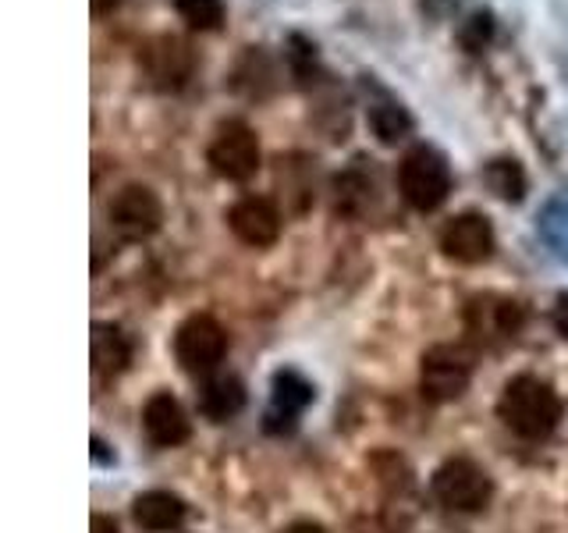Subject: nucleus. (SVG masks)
I'll return each instance as SVG.
<instances>
[{
    "mask_svg": "<svg viewBox=\"0 0 568 533\" xmlns=\"http://www.w3.org/2000/svg\"><path fill=\"white\" fill-rule=\"evenodd\" d=\"M142 431H146V438L160 444V449H178V444L189 441L192 426H189L182 402L168 395V391H156L146 402V409H142Z\"/></svg>",
    "mask_w": 568,
    "mask_h": 533,
    "instance_id": "obj_14",
    "label": "nucleus"
},
{
    "mask_svg": "<svg viewBox=\"0 0 568 533\" xmlns=\"http://www.w3.org/2000/svg\"><path fill=\"white\" fill-rule=\"evenodd\" d=\"M473 381V360L458 345H434L423 352L419 363V388L430 402H455Z\"/></svg>",
    "mask_w": 568,
    "mask_h": 533,
    "instance_id": "obj_6",
    "label": "nucleus"
},
{
    "mask_svg": "<svg viewBox=\"0 0 568 533\" xmlns=\"http://www.w3.org/2000/svg\"><path fill=\"white\" fill-rule=\"evenodd\" d=\"M281 533H327L320 523H310V520H298V523H292V526H284Z\"/></svg>",
    "mask_w": 568,
    "mask_h": 533,
    "instance_id": "obj_28",
    "label": "nucleus"
},
{
    "mask_svg": "<svg viewBox=\"0 0 568 533\" xmlns=\"http://www.w3.org/2000/svg\"><path fill=\"white\" fill-rule=\"evenodd\" d=\"M132 520L150 533H171L185 523V502L171 491H142L132 502Z\"/></svg>",
    "mask_w": 568,
    "mask_h": 533,
    "instance_id": "obj_16",
    "label": "nucleus"
},
{
    "mask_svg": "<svg viewBox=\"0 0 568 533\" xmlns=\"http://www.w3.org/2000/svg\"><path fill=\"white\" fill-rule=\"evenodd\" d=\"M537 228L544 242L555 249L561 260H568V195H555V200L540 210Z\"/></svg>",
    "mask_w": 568,
    "mask_h": 533,
    "instance_id": "obj_22",
    "label": "nucleus"
},
{
    "mask_svg": "<svg viewBox=\"0 0 568 533\" xmlns=\"http://www.w3.org/2000/svg\"><path fill=\"white\" fill-rule=\"evenodd\" d=\"M281 86V68L263 47H245L231 68V89L245 100H271Z\"/></svg>",
    "mask_w": 568,
    "mask_h": 533,
    "instance_id": "obj_12",
    "label": "nucleus"
},
{
    "mask_svg": "<svg viewBox=\"0 0 568 533\" xmlns=\"http://www.w3.org/2000/svg\"><path fill=\"white\" fill-rule=\"evenodd\" d=\"M89 533H118V523L111 520V515H93V520H89Z\"/></svg>",
    "mask_w": 568,
    "mask_h": 533,
    "instance_id": "obj_27",
    "label": "nucleus"
},
{
    "mask_svg": "<svg viewBox=\"0 0 568 533\" xmlns=\"http://www.w3.org/2000/svg\"><path fill=\"white\" fill-rule=\"evenodd\" d=\"M89 355H93V370L103 373V378H114L132 360V345L124 338L121 328L114 324H97L93 338H89Z\"/></svg>",
    "mask_w": 568,
    "mask_h": 533,
    "instance_id": "obj_17",
    "label": "nucleus"
},
{
    "mask_svg": "<svg viewBox=\"0 0 568 533\" xmlns=\"http://www.w3.org/2000/svg\"><path fill=\"white\" fill-rule=\"evenodd\" d=\"M227 352V331L210 313L189 316L174 334V355L189 373H210Z\"/></svg>",
    "mask_w": 568,
    "mask_h": 533,
    "instance_id": "obj_9",
    "label": "nucleus"
},
{
    "mask_svg": "<svg viewBox=\"0 0 568 533\" xmlns=\"http://www.w3.org/2000/svg\"><path fill=\"white\" fill-rule=\"evenodd\" d=\"M398 192H402V200L419 213L440 210L452 195L448 157L437 147H430V142H416L398 164Z\"/></svg>",
    "mask_w": 568,
    "mask_h": 533,
    "instance_id": "obj_2",
    "label": "nucleus"
},
{
    "mask_svg": "<svg viewBox=\"0 0 568 533\" xmlns=\"http://www.w3.org/2000/svg\"><path fill=\"white\" fill-rule=\"evenodd\" d=\"M366 124H369V132L377 135L381 147H398V142H405L416 132V118L408 114V107L395 93H387L384 86H373Z\"/></svg>",
    "mask_w": 568,
    "mask_h": 533,
    "instance_id": "obj_13",
    "label": "nucleus"
},
{
    "mask_svg": "<svg viewBox=\"0 0 568 533\" xmlns=\"http://www.w3.org/2000/svg\"><path fill=\"white\" fill-rule=\"evenodd\" d=\"M121 4L124 0H89V11H93V18H106V14H114Z\"/></svg>",
    "mask_w": 568,
    "mask_h": 533,
    "instance_id": "obj_26",
    "label": "nucleus"
},
{
    "mask_svg": "<svg viewBox=\"0 0 568 533\" xmlns=\"http://www.w3.org/2000/svg\"><path fill=\"white\" fill-rule=\"evenodd\" d=\"M523 306L501 295H476L466 306V328L479 342H497V338H515L523 331Z\"/></svg>",
    "mask_w": 568,
    "mask_h": 533,
    "instance_id": "obj_11",
    "label": "nucleus"
},
{
    "mask_svg": "<svg viewBox=\"0 0 568 533\" xmlns=\"http://www.w3.org/2000/svg\"><path fill=\"white\" fill-rule=\"evenodd\" d=\"M174 11L192 32H221L227 22L224 0H174Z\"/></svg>",
    "mask_w": 568,
    "mask_h": 533,
    "instance_id": "obj_21",
    "label": "nucleus"
},
{
    "mask_svg": "<svg viewBox=\"0 0 568 533\" xmlns=\"http://www.w3.org/2000/svg\"><path fill=\"white\" fill-rule=\"evenodd\" d=\"M494 36H497V14L490 11V8H476V11H469L466 18L458 22V29H455V40H458V47L466 50V53H484L490 43H494Z\"/></svg>",
    "mask_w": 568,
    "mask_h": 533,
    "instance_id": "obj_20",
    "label": "nucleus"
},
{
    "mask_svg": "<svg viewBox=\"0 0 568 533\" xmlns=\"http://www.w3.org/2000/svg\"><path fill=\"white\" fill-rule=\"evenodd\" d=\"M271 399H274V413L284 420H295L302 409L313 402V384L295 370H277L274 384H271Z\"/></svg>",
    "mask_w": 568,
    "mask_h": 533,
    "instance_id": "obj_19",
    "label": "nucleus"
},
{
    "mask_svg": "<svg viewBox=\"0 0 568 533\" xmlns=\"http://www.w3.org/2000/svg\"><path fill=\"white\" fill-rule=\"evenodd\" d=\"M437 242H440L444 257L455 260V263H466V266L487 263L497 249V235H494L490 218L487 213H476V210L455 213L452 221H444Z\"/></svg>",
    "mask_w": 568,
    "mask_h": 533,
    "instance_id": "obj_8",
    "label": "nucleus"
},
{
    "mask_svg": "<svg viewBox=\"0 0 568 533\" xmlns=\"http://www.w3.org/2000/svg\"><path fill=\"white\" fill-rule=\"evenodd\" d=\"M555 328L568 342V292H558V299H555Z\"/></svg>",
    "mask_w": 568,
    "mask_h": 533,
    "instance_id": "obj_24",
    "label": "nucleus"
},
{
    "mask_svg": "<svg viewBox=\"0 0 568 533\" xmlns=\"http://www.w3.org/2000/svg\"><path fill=\"white\" fill-rule=\"evenodd\" d=\"M455 8H458V0H423V11L430 18H444V14H452Z\"/></svg>",
    "mask_w": 568,
    "mask_h": 533,
    "instance_id": "obj_25",
    "label": "nucleus"
},
{
    "mask_svg": "<svg viewBox=\"0 0 568 533\" xmlns=\"http://www.w3.org/2000/svg\"><path fill=\"white\" fill-rule=\"evenodd\" d=\"M490 476L473 459H448L434 473V497L452 512H484L490 505Z\"/></svg>",
    "mask_w": 568,
    "mask_h": 533,
    "instance_id": "obj_5",
    "label": "nucleus"
},
{
    "mask_svg": "<svg viewBox=\"0 0 568 533\" xmlns=\"http://www.w3.org/2000/svg\"><path fill=\"white\" fill-rule=\"evenodd\" d=\"M206 164L224 182H248V178H256L263 164V150L253 124H245L242 118L221 121L206 147Z\"/></svg>",
    "mask_w": 568,
    "mask_h": 533,
    "instance_id": "obj_3",
    "label": "nucleus"
},
{
    "mask_svg": "<svg viewBox=\"0 0 568 533\" xmlns=\"http://www.w3.org/2000/svg\"><path fill=\"white\" fill-rule=\"evenodd\" d=\"M497 416L505 420L511 434L526 441H540L558 426L561 420V399L547 381L532 378V373H519L511 378L497 402Z\"/></svg>",
    "mask_w": 568,
    "mask_h": 533,
    "instance_id": "obj_1",
    "label": "nucleus"
},
{
    "mask_svg": "<svg viewBox=\"0 0 568 533\" xmlns=\"http://www.w3.org/2000/svg\"><path fill=\"white\" fill-rule=\"evenodd\" d=\"M484 185L501 203H523L526 189H529V178H526V168L515 157H494L484 164Z\"/></svg>",
    "mask_w": 568,
    "mask_h": 533,
    "instance_id": "obj_18",
    "label": "nucleus"
},
{
    "mask_svg": "<svg viewBox=\"0 0 568 533\" xmlns=\"http://www.w3.org/2000/svg\"><path fill=\"white\" fill-rule=\"evenodd\" d=\"M139 71L153 89H160V93H178V89H185L192 79L195 53L182 36L160 32L139 47Z\"/></svg>",
    "mask_w": 568,
    "mask_h": 533,
    "instance_id": "obj_4",
    "label": "nucleus"
},
{
    "mask_svg": "<svg viewBox=\"0 0 568 533\" xmlns=\"http://www.w3.org/2000/svg\"><path fill=\"white\" fill-rule=\"evenodd\" d=\"M227 228L235 231V239L266 249L281 239V207L271 195H242V200L227 210Z\"/></svg>",
    "mask_w": 568,
    "mask_h": 533,
    "instance_id": "obj_10",
    "label": "nucleus"
},
{
    "mask_svg": "<svg viewBox=\"0 0 568 533\" xmlns=\"http://www.w3.org/2000/svg\"><path fill=\"white\" fill-rule=\"evenodd\" d=\"M200 413L213 423H224L231 416H239L245 409V384L231 373H213L200 384V395H195Z\"/></svg>",
    "mask_w": 568,
    "mask_h": 533,
    "instance_id": "obj_15",
    "label": "nucleus"
},
{
    "mask_svg": "<svg viewBox=\"0 0 568 533\" xmlns=\"http://www.w3.org/2000/svg\"><path fill=\"white\" fill-rule=\"evenodd\" d=\"M106 218H111V228L121 239L142 242L156 235L160 224H164V203H160V195L150 185H124L114 192Z\"/></svg>",
    "mask_w": 568,
    "mask_h": 533,
    "instance_id": "obj_7",
    "label": "nucleus"
},
{
    "mask_svg": "<svg viewBox=\"0 0 568 533\" xmlns=\"http://www.w3.org/2000/svg\"><path fill=\"white\" fill-rule=\"evenodd\" d=\"M334 189H337V213H348V218H355V213H359V210L366 207V200H369L366 192H373L369 178H366V174H359V171H345V174H337Z\"/></svg>",
    "mask_w": 568,
    "mask_h": 533,
    "instance_id": "obj_23",
    "label": "nucleus"
}]
</instances>
